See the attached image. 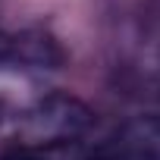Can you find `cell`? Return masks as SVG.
Returning a JSON list of instances; mask_svg holds the SVG:
<instances>
[{
  "instance_id": "1",
  "label": "cell",
  "mask_w": 160,
  "mask_h": 160,
  "mask_svg": "<svg viewBox=\"0 0 160 160\" xmlns=\"http://www.w3.org/2000/svg\"><path fill=\"white\" fill-rule=\"evenodd\" d=\"M91 126V110L63 94H50L28 107L19 119V135L32 148H63L72 144L78 135H85Z\"/></svg>"
},
{
  "instance_id": "2",
  "label": "cell",
  "mask_w": 160,
  "mask_h": 160,
  "mask_svg": "<svg viewBox=\"0 0 160 160\" xmlns=\"http://www.w3.org/2000/svg\"><path fill=\"white\" fill-rule=\"evenodd\" d=\"M82 160H160V116L122 122Z\"/></svg>"
},
{
  "instance_id": "3",
  "label": "cell",
  "mask_w": 160,
  "mask_h": 160,
  "mask_svg": "<svg viewBox=\"0 0 160 160\" xmlns=\"http://www.w3.org/2000/svg\"><path fill=\"white\" fill-rule=\"evenodd\" d=\"M13 63H25V66H57L63 60L57 41L50 35H41V32H25V35H16L10 38V57Z\"/></svg>"
},
{
  "instance_id": "4",
  "label": "cell",
  "mask_w": 160,
  "mask_h": 160,
  "mask_svg": "<svg viewBox=\"0 0 160 160\" xmlns=\"http://www.w3.org/2000/svg\"><path fill=\"white\" fill-rule=\"evenodd\" d=\"M66 148V144H63ZM63 148H28V151H16L7 160H82V157H66Z\"/></svg>"
},
{
  "instance_id": "5",
  "label": "cell",
  "mask_w": 160,
  "mask_h": 160,
  "mask_svg": "<svg viewBox=\"0 0 160 160\" xmlns=\"http://www.w3.org/2000/svg\"><path fill=\"white\" fill-rule=\"evenodd\" d=\"M7 57H10V35L0 32V63H3Z\"/></svg>"
}]
</instances>
